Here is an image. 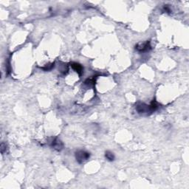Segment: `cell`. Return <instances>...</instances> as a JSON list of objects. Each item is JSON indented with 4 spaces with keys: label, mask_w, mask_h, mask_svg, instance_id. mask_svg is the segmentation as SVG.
<instances>
[{
    "label": "cell",
    "mask_w": 189,
    "mask_h": 189,
    "mask_svg": "<svg viewBox=\"0 0 189 189\" xmlns=\"http://www.w3.org/2000/svg\"><path fill=\"white\" fill-rule=\"evenodd\" d=\"M158 108V104L156 101H152L150 105H147L145 104H139L136 107V110L140 114H146V115H149L152 112H155Z\"/></svg>",
    "instance_id": "obj_1"
},
{
    "label": "cell",
    "mask_w": 189,
    "mask_h": 189,
    "mask_svg": "<svg viewBox=\"0 0 189 189\" xmlns=\"http://www.w3.org/2000/svg\"><path fill=\"white\" fill-rule=\"evenodd\" d=\"M89 157H90V155H89V152H85V151L80 150L78 151L75 153V158L77 162L78 163H83L85 161H87V160H89Z\"/></svg>",
    "instance_id": "obj_2"
},
{
    "label": "cell",
    "mask_w": 189,
    "mask_h": 189,
    "mask_svg": "<svg viewBox=\"0 0 189 189\" xmlns=\"http://www.w3.org/2000/svg\"><path fill=\"white\" fill-rule=\"evenodd\" d=\"M151 49H152V47H151L150 42L148 41H146V42L138 43V44L135 46L136 50H137L140 53L148 52V51L150 50Z\"/></svg>",
    "instance_id": "obj_3"
},
{
    "label": "cell",
    "mask_w": 189,
    "mask_h": 189,
    "mask_svg": "<svg viewBox=\"0 0 189 189\" xmlns=\"http://www.w3.org/2000/svg\"><path fill=\"white\" fill-rule=\"evenodd\" d=\"M50 146L52 148L56 149V151H59V152H60V151L62 150L63 147H64V144H63V143L58 138H55L54 140L51 142Z\"/></svg>",
    "instance_id": "obj_4"
},
{
    "label": "cell",
    "mask_w": 189,
    "mask_h": 189,
    "mask_svg": "<svg viewBox=\"0 0 189 189\" xmlns=\"http://www.w3.org/2000/svg\"><path fill=\"white\" fill-rule=\"evenodd\" d=\"M71 67H72V69H73L79 75V76L82 75L83 72H84V67H82L81 64H78V63L73 62L71 64Z\"/></svg>",
    "instance_id": "obj_5"
},
{
    "label": "cell",
    "mask_w": 189,
    "mask_h": 189,
    "mask_svg": "<svg viewBox=\"0 0 189 189\" xmlns=\"http://www.w3.org/2000/svg\"><path fill=\"white\" fill-rule=\"evenodd\" d=\"M105 157H106V158L109 160V161H113V160H115V155H113L112 152H109V151L106 152Z\"/></svg>",
    "instance_id": "obj_6"
},
{
    "label": "cell",
    "mask_w": 189,
    "mask_h": 189,
    "mask_svg": "<svg viewBox=\"0 0 189 189\" xmlns=\"http://www.w3.org/2000/svg\"><path fill=\"white\" fill-rule=\"evenodd\" d=\"M53 67H54V64H50V65L46 66V67H42V69H44V70H46V71H48V70H50V69H52Z\"/></svg>",
    "instance_id": "obj_7"
},
{
    "label": "cell",
    "mask_w": 189,
    "mask_h": 189,
    "mask_svg": "<svg viewBox=\"0 0 189 189\" xmlns=\"http://www.w3.org/2000/svg\"><path fill=\"white\" fill-rule=\"evenodd\" d=\"M6 149H7V146H6V144L2 143L1 144V152H2V153L4 154L5 150L6 151Z\"/></svg>",
    "instance_id": "obj_8"
}]
</instances>
